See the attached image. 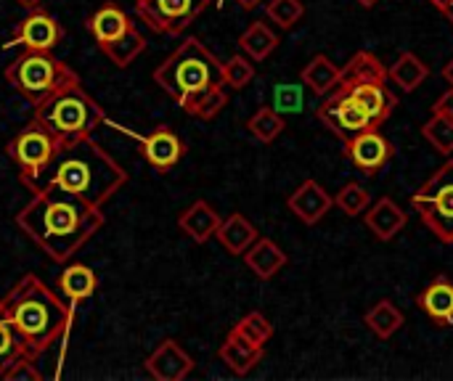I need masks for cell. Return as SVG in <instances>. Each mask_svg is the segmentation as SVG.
<instances>
[{"label": "cell", "mask_w": 453, "mask_h": 381, "mask_svg": "<svg viewBox=\"0 0 453 381\" xmlns=\"http://www.w3.org/2000/svg\"><path fill=\"white\" fill-rule=\"evenodd\" d=\"M244 257V265L260 278V281H271L284 265H287V255H284V249L276 244V241H271V239H263V236H257V241L242 255Z\"/></svg>", "instance_id": "d6986e66"}, {"label": "cell", "mask_w": 453, "mask_h": 381, "mask_svg": "<svg viewBox=\"0 0 453 381\" xmlns=\"http://www.w3.org/2000/svg\"><path fill=\"white\" fill-rule=\"evenodd\" d=\"M143 48H146V37L133 27L127 34H122V37L114 40L111 45H106L104 53H106V58H109L114 66L125 69L127 64H133V61L143 53Z\"/></svg>", "instance_id": "f546056e"}, {"label": "cell", "mask_w": 453, "mask_h": 381, "mask_svg": "<svg viewBox=\"0 0 453 381\" xmlns=\"http://www.w3.org/2000/svg\"><path fill=\"white\" fill-rule=\"evenodd\" d=\"M146 374L157 381H183L194 371V358L175 342L165 339L143 363Z\"/></svg>", "instance_id": "4fadbf2b"}, {"label": "cell", "mask_w": 453, "mask_h": 381, "mask_svg": "<svg viewBox=\"0 0 453 381\" xmlns=\"http://www.w3.org/2000/svg\"><path fill=\"white\" fill-rule=\"evenodd\" d=\"M157 85L186 111L194 114L215 90L223 88V64L196 37H186L154 72Z\"/></svg>", "instance_id": "277c9868"}, {"label": "cell", "mask_w": 453, "mask_h": 381, "mask_svg": "<svg viewBox=\"0 0 453 381\" xmlns=\"http://www.w3.org/2000/svg\"><path fill=\"white\" fill-rule=\"evenodd\" d=\"M422 135L425 141L441 151V154H453V119L449 117H441V114H433V119L422 127Z\"/></svg>", "instance_id": "d6a6232c"}, {"label": "cell", "mask_w": 453, "mask_h": 381, "mask_svg": "<svg viewBox=\"0 0 453 381\" xmlns=\"http://www.w3.org/2000/svg\"><path fill=\"white\" fill-rule=\"evenodd\" d=\"M35 122H40L61 146L85 141L104 122L101 106L85 93L80 82H72L35 106Z\"/></svg>", "instance_id": "5b68a950"}, {"label": "cell", "mask_w": 453, "mask_h": 381, "mask_svg": "<svg viewBox=\"0 0 453 381\" xmlns=\"http://www.w3.org/2000/svg\"><path fill=\"white\" fill-rule=\"evenodd\" d=\"M356 3H358V5H364V8H374L380 0H356Z\"/></svg>", "instance_id": "f6af8a7d"}, {"label": "cell", "mask_w": 453, "mask_h": 381, "mask_svg": "<svg viewBox=\"0 0 453 381\" xmlns=\"http://www.w3.org/2000/svg\"><path fill=\"white\" fill-rule=\"evenodd\" d=\"M19 3H21L24 8H37V5H40L42 0H19Z\"/></svg>", "instance_id": "ee69618b"}, {"label": "cell", "mask_w": 453, "mask_h": 381, "mask_svg": "<svg viewBox=\"0 0 453 381\" xmlns=\"http://www.w3.org/2000/svg\"><path fill=\"white\" fill-rule=\"evenodd\" d=\"M433 114H441V117L453 119V88L451 90H446V93L433 103Z\"/></svg>", "instance_id": "ab89813d"}, {"label": "cell", "mask_w": 453, "mask_h": 381, "mask_svg": "<svg viewBox=\"0 0 453 381\" xmlns=\"http://www.w3.org/2000/svg\"><path fill=\"white\" fill-rule=\"evenodd\" d=\"M88 32L96 37L98 48L104 50L106 45H111L114 40H119L122 34H127L135 24L133 19L125 13V8H119L117 3H104L88 21H85Z\"/></svg>", "instance_id": "2e32d148"}, {"label": "cell", "mask_w": 453, "mask_h": 381, "mask_svg": "<svg viewBox=\"0 0 453 381\" xmlns=\"http://www.w3.org/2000/svg\"><path fill=\"white\" fill-rule=\"evenodd\" d=\"M42 374L35 366L32 355H19L16 361H11L3 371H0V381H40Z\"/></svg>", "instance_id": "74e56055"}, {"label": "cell", "mask_w": 453, "mask_h": 381, "mask_svg": "<svg viewBox=\"0 0 453 381\" xmlns=\"http://www.w3.org/2000/svg\"><path fill=\"white\" fill-rule=\"evenodd\" d=\"M5 80L32 106L42 103L61 88L80 82L77 72L61 58H56L50 50H24L5 66Z\"/></svg>", "instance_id": "8992f818"}, {"label": "cell", "mask_w": 453, "mask_h": 381, "mask_svg": "<svg viewBox=\"0 0 453 381\" xmlns=\"http://www.w3.org/2000/svg\"><path fill=\"white\" fill-rule=\"evenodd\" d=\"M220 361L236 374V377H247L260 361H263V347H255L252 342H247L242 334H236L231 329V334L226 337V342L220 345Z\"/></svg>", "instance_id": "7402d4cb"}, {"label": "cell", "mask_w": 453, "mask_h": 381, "mask_svg": "<svg viewBox=\"0 0 453 381\" xmlns=\"http://www.w3.org/2000/svg\"><path fill=\"white\" fill-rule=\"evenodd\" d=\"M369 202H372L369 191H366L361 183H353V180H350L348 186H342L340 194L334 196V204H337L345 215H350V217L364 215V212L369 210Z\"/></svg>", "instance_id": "836d02e7"}, {"label": "cell", "mask_w": 453, "mask_h": 381, "mask_svg": "<svg viewBox=\"0 0 453 381\" xmlns=\"http://www.w3.org/2000/svg\"><path fill=\"white\" fill-rule=\"evenodd\" d=\"M64 40V27L42 8H32L13 29L5 48L21 45L24 50H53Z\"/></svg>", "instance_id": "8fae6325"}, {"label": "cell", "mask_w": 453, "mask_h": 381, "mask_svg": "<svg viewBox=\"0 0 453 381\" xmlns=\"http://www.w3.org/2000/svg\"><path fill=\"white\" fill-rule=\"evenodd\" d=\"M207 5L210 0H135V13L159 34H180Z\"/></svg>", "instance_id": "9c48e42d"}, {"label": "cell", "mask_w": 453, "mask_h": 381, "mask_svg": "<svg viewBox=\"0 0 453 381\" xmlns=\"http://www.w3.org/2000/svg\"><path fill=\"white\" fill-rule=\"evenodd\" d=\"M16 225L29 236L50 263L72 260L104 225L101 207H90L56 186L40 188L16 215Z\"/></svg>", "instance_id": "6da1fadb"}, {"label": "cell", "mask_w": 453, "mask_h": 381, "mask_svg": "<svg viewBox=\"0 0 453 381\" xmlns=\"http://www.w3.org/2000/svg\"><path fill=\"white\" fill-rule=\"evenodd\" d=\"M247 130L260 141V143H273L281 133H284V117L273 109V106H260L250 122Z\"/></svg>", "instance_id": "4dcf8cb0"}, {"label": "cell", "mask_w": 453, "mask_h": 381, "mask_svg": "<svg viewBox=\"0 0 453 381\" xmlns=\"http://www.w3.org/2000/svg\"><path fill=\"white\" fill-rule=\"evenodd\" d=\"M265 13L281 29H292L305 16V3L303 0H268Z\"/></svg>", "instance_id": "e575fe53"}, {"label": "cell", "mask_w": 453, "mask_h": 381, "mask_svg": "<svg viewBox=\"0 0 453 381\" xmlns=\"http://www.w3.org/2000/svg\"><path fill=\"white\" fill-rule=\"evenodd\" d=\"M141 154L143 159L157 170V172H167L170 167H175L180 162V156L186 154V143L173 133V127L159 125L154 127L143 143H141Z\"/></svg>", "instance_id": "5bb4252c"}, {"label": "cell", "mask_w": 453, "mask_h": 381, "mask_svg": "<svg viewBox=\"0 0 453 381\" xmlns=\"http://www.w3.org/2000/svg\"><path fill=\"white\" fill-rule=\"evenodd\" d=\"M345 154L350 156V162L366 172V175H377L393 156H395V149L393 143L380 133V127H372V130H364L358 133L356 138H350L345 143Z\"/></svg>", "instance_id": "7c38bea8"}, {"label": "cell", "mask_w": 453, "mask_h": 381, "mask_svg": "<svg viewBox=\"0 0 453 381\" xmlns=\"http://www.w3.org/2000/svg\"><path fill=\"white\" fill-rule=\"evenodd\" d=\"M273 101H276V111H300L303 106V95H300V88L297 85H279L276 93H273Z\"/></svg>", "instance_id": "f35d334b"}, {"label": "cell", "mask_w": 453, "mask_h": 381, "mask_svg": "<svg viewBox=\"0 0 453 381\" xmlns=\"http://www.w3.org/2000/svg\"><path fill=\"white\" fill-rule=\"evenodd\" d=\"M443 77H446V82L453 88V58L446 64V66H443Z\"/></svg>", "instance_id": "60d3db41"}, {"label": "cell", "mask_w": 453, "mask_h": 381, "mask_svg": "<svg viewBox=\"0 0 453 381\" xmlns=\"http://www.w3.org/2000/svg\"><path fill=\"white\" fill-rule=\"evenodd\" d=\"M127 183V172L90 138L61 146L48 170L35 183L32 194L45 186H56L66 194L80 196L90 207H104L122 186Z\"/></svg>", "instance_id": "7a4b0ae2"}, {"label": "cell", "mask_w": 453, "mask_h": 381, "mask_svg": "<svg viewBox=\"0 0 453 381\" xmlns=\"http://www.w3.org/2000/svg\"><path fill=\"white\" fill-rule=\"evenodd\" d=\"M350 95L361 103V109L369 114L372 125L380 127L390 119V114L395 111L398 106V98L395 93L385 85V82H369V85H353L348 88Z\"/></svg>", "instance_id": "e0dca14e"}, {"label": "cell", "mask_w": 453, "mask_h": 381, "mask_svg": "<svg viewBox=\"0 0 453 381\" xmlns=\"http://www.w3.org/2000/svg\"><path fill=\"white\" fill-rule=\"evenodd\" d=\"M427 77H430V66L411 50H403L398 56V61L388 69V80H393L406 93L417 90Z\"/></svg>", "instance_id": "4316f807"}, {"label": "cell", "mask_w": 453, "mask_h": 381, "mask_svg": "<svg viewBox=\"0 0 453 381\" xmlns=\"http://www.w3.org/2000/svg\"><path fill=\"white\" fill-rule=\"evenodd\" d=\"M252 80H255L252 58H247V56H231V58L223 64V85H228V88H234V90H242V88H247Z\"/></svg>", "instance_id": "d590c367"}, {"label": "cell", "mask_w": 453, "mask_h": 381, "mask_svg": "<svg viewBox=\"0 0 453 381\" xmlns=\"http://www.w3.org/2000/svg\"><path fill=\"white\" fill-rule=\"evenodd\" d=\"M443 16H446V19H449V21L453 24V0H449V3H446V8H443Z\"/></svg>", "instance_id": "7bdbcfd3"}, {"label": "cell", "mask_w": 453, "mask_h": 381, "mask_svg": "<svg viewBox=\"0 0 453 381\" xmlns=\"http://www.w3.org/2000/svg\"><path fill=\"white\" fill-rule=\"evenodd\" d=\"M366 228L380 239V241H393L409 223V215L393 202V199H380L372 210L364 212Z\"/></svg>", "instance_id": "ac0fdd59"}, {"label": "cell", "mask_w": 453, "mask_h": 381, "mask_svg": "<svg viewBox=\"0 0 453 381\" xmlns=\"http://www.w3.org/2000/svg\"><path fill=\"white\" fill-rule=\"evenodd\" d=\"M287 207L292 210V215H297L300 223L316 225L334 207V196H329V191L319 180H305L295 194H289Z\"/></svg>", "instance_id": "9a60e30c"}, {"label": "cell", "mask_w": 453, "mask_h": 381, "mask_svg": "<svg viewBox=\"0 0 453 381\" xmlns=\"http://www.w3.org/2000/svg\"><path fill=\"white\" fill-rule=\"evenodd\" d=\"M366 326L380 337V339H390L395 331H401V326L406 324L403 313L390 302V300H380L369 313H366Z\"/></svg>", "instance_id": "f1b7e54d"}, {"label": "cell", "mask_w": 453, "mask_h": 381, "mask_svg": "<svg viewBox=\"0 0 453 381\" xmlns=\"http://www.w3.org/2000/svg\"><path fill=\"white\" fill-rule=\"evenodd\" d=\"M257 236H260L257 228L242 212H234L231 217L220 220V228L215 233V239L223 244V249L231 252V255H236V257H242L257 241Z\"/></svg>", "instance_id": "603a6c76"}, {"label": "cell", "mask_w": 453, "mask_h": 381, "mask_svg": "<svg viewBox=\"0 0 453 381\" xmlns=\"http://www.w3.org/2000/svg\"><path fill=\"white\" fill-rule=\"evenodd\" d=\"M96 286H98L96 273L88 265H82V263L66 265L64 273L58 276V292H61V297L69 305H80V302L90 300L93 292H96Z\"/></svg>", "instance_id": "cb8c5ba5"}, {"label": "cell", "mask_w": 453, "mask_h": 381, "mask_svg": "<svg viewBox=\"0 0 453 381\" xmlns=\"http://www.w3.org/2000/svg\"><path fill=\"white\" fill-rule=\"evenodd\" d=\"M411 207L443 244H453V162L433 172V178L411 196Z\"/></svg>", "instance_id": "52a82bcc"}, {"label": "cell", "mask_w": 453, "mask_h": 381, "mask_svg": "<svg viewBox=\"0 0 453 381\" xmlns=\"http://www.w3.org/2000/svg\"><path fill=\"white\" fill-rule=\"evenodd\" d=\"M417 305L427 313L435 326H453V284L441 276L435 278L419 297Z\"/></svg>", "instance_id": "ffe728a7"}, {"label": "cell", "mask_w": 453, "mask_h": 381, "mask_svg": "<svg viewBox=\"0 0 453 381\" xmlns=\"http://www.w3.org/2000/svg\"><path fill=\"white\" fill-rule=\"evenodd\" d=\"M0 316L16 329L27 353L37 358L69 331L72 305L56 297L35 273H27L0 297Z\"/></svg>", "instance_id": "3957f363"}, {"label": "cell", "mask_w": 453, "mask_h": 381, "mask_svg": "<svg viewBox=\"0 0 453 381\" xmlns=\"http://www.w3.org/2000/svg\"><path fill=\"white\" fill-rule=\"evenodd\" d=\"M300 77H303V82L311 88V93H316V95L324 98V95H329L332 90L340 88L342 69H340L329 56L319 53V56H313V58L308 61V66L300 72Z\"/></svg>", "instance_id": "484cf974"}, {"label": "cell", "mask_w": 453, "mask_h": 381, "mask_svg": "<svg viewBox=\"0 0 453 381\" xmlns=\"http://www.w3.org/2000/svg\"><path fill=\"white\" fill-rule=\"evenodd\" d=\"M316 117L342 141L348 143L350 138H356L364 130H372V119L369 114L361 109V103L350 95L348 88H337L329 95H324L321 106L316 109Z\"/></svg>", "instance_id": "30bf717a"}, {"label": "cell", "mask_w": 453, "mask_h": 381, "mask_svg": "<svg viewBox=\"0 0 453 381\" xmlns=\"http://www.w3.org/2000/svg\"><path fill=\"white\" fill-rule=\"evenodd\" d=\"M61 143L40 125V122H29L8 146L5 154L11 156V162L19 170V180L32 191L35 183L40 180V175L48 170V164L53 162V156L58 154Z\"/></svg>", "instance_id": "ba28073f"}, {"label": "cell", "mask_w": 453, "mask_h": 381, "mask_svg": "<svg viewBox=\"0 0 453 381\" xmlns=\"http://www.w3.org/2000/svg\"><path fill=\"white\" fill-rule=\"evenodd\" d=\"M239 48L244 50L247 58H252V61H265V58L279 48V34H276L265 21H255V24H250V27L242 32Z\"/></svg>", "instance_id": "83f0119b"}, {"label": "cell", "mask_w": 453, "mask_h": 381, "mask_svg": "<svg viewBox=\"0 0 453 381\" xmlns=\"http://www.w3.org/2000/svg\"><path fill=\"white\" fill-rule=\"evenodd\" d=\"M178 225H180V231H183L191 241L207 244V241L218 233V228H220V215H218L204 199H199V202H194V204L178 217Z\"/></svg>", "instance_id": "44dd1931"}, {"label": "cell", "mask_w": 453, "mask_h": 381, "mask_svg": "<svg viewBox=\"0 0 453 381\" xmlns=\"http://www.w3.org/2000/svg\"><path fill=\"white\" fill-rule=\"evenodd\" d=\"M19 355H29V353H27L21 337L16 334V329L0 316V371H3L11 361H16Z\"/></svg>", "instance_id": "8d00e7d4"}, {"label": "cell", "mask_w": 453, "mask_h": 381, "mask_svg": "<svg viewBox=\"0 0 453 381\" xmlns=\"http://www.w3.org/2000/svg\"><path fill=\"white\" fill-rule=\"evenodd\" d=\"M369 82H388V66L369 50H358L348 66L342 69L340 88H353V85H369Z\"/></svg>", "instance_id": "d4e9b609"}, {"label": "cell", "mask_w": 453, "mask_h": 381, "mask_svg": "<svg viewBox=\"0 0 453 381\" xmlns=\"http://www.w3.org/2000/svg\"><path fill=\"white\" fill-rule=\"evenodd\" d=\"M234 331L236 334H242L247 342H252L255 347H265V342L273 337V326H271V321L263 316V313H247L236 326H234Z\"/></svg>", "instance_id": "1f68e13d"}, {"label": "cell", "mask_w": 453, "mask_h": 381, "mask_svg": "<svg viewBox=\"0 0 453 381\" xmlns=\"http://www.w3.org/2000/svg\"><path fill=\"white\" fill-rule=\"evenodd\" d=\"M236 3H239L244 11H252V8H255V5H260L263 0H236Z\"/></svg>", "instance_id": "b9f144b4"}]
</instances>
